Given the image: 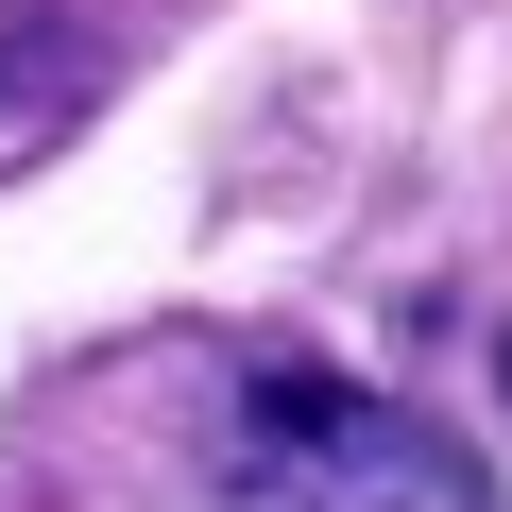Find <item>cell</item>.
Masks as SVG:
<instances>
[{
	"label": "cell",
	"mask_w": 512,
	"mask_h": 512,
	"mask_svg": "<svg viewBox=\"0 0 512 512\" xmlns=\"http://www.w3.org/2000/svg\"><path fill=\"white\" fill-rule=\"evenodd\" d=\"M205 512H495V461L325 359H256L205 444Z\"/></svg>",
	"instance_id": "obj_1"
}]
</instances>
